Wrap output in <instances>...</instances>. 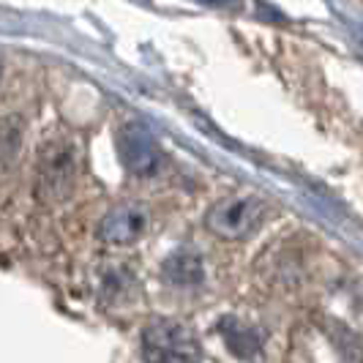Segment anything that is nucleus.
<instances>
[{
	"mask_svg": "<svg viewBox=\"0 0 363 363\" xmlns=\"http://www.w3.org/2000/svg\"><path fill=\"white\" fill-rule=\"evenodd\" d=\"M221 333H224L230 350L238 352V355H255L257 350H259V336H257V330L240 325V323H224V325H221Z\"/></svg>",
	"mask_w": 363,
	"mask_h": 363,
	"instance_id": "7",
	"label": "nucleus"
},
{
	"mask_svg": "<svg viewBox=\"0 0 363 363\" xmlns=\"http://www.w3.org/2000/svg\"><path fill=\"white\" fill-rule=\"evenodd\" d=\"M259 216H262L259 202L252 197H238V200H227L213 208L208 224L227 238H246L259 227Z\"/></svg>",
	"mask_w": 363,
	"mask_h": 363,
	"instance_id": "4",
	"label": "nucleus"
},
{
	"mask_svg": "<svg viewBox=\"0 0 363 363\" xmlns=\"http://www.w3.org/2000/svg\"><path fill=\"white\" fill-rule=\"evenodd\" d=\"M145 227H147V211L143 205L128 202V205H121V208L109 211L107 218L99 227V235L104 238L107 243L123 246V243L140 240L143 233H145Z\"/></svg>",
	"mask_w": 363,
	"mask_h": 363,
	"instance_id": "5",
	"label": "nucleus"
},
{
	"mask_svg": "<svg viewBox=\"0 0 363 363\" xmlns=\"http://www.w3.org/2000/svg\"><path fill=\"white\" fill-rule=\"evenodd\" d=\"M164 273L172 284H181V287H191V284H200L205 279V268H202V259L191 252H178L167 259Z\"/></svg>",
	"mask_w": 363,
	"mask_h": 363,
	"instance_id": "6",
	"label": "nucleus"
},
{
	"mask_svg": "<svg viewBox=\"0 0 363 363\" xmlns=\"http://www.w3.org/2000/svg\"><path fill=\"white\" fill-rule=\"evenodd\" d=\"M143 352L150 363H200L197 336L178 323H156L143 333Z\"/></svg>",
	"mask_w": 363,
	"mask_h": 363,
	"instance_id": "1",
	"label": "nucleus"
},
{
	"mask_svg": "<svg viewBox=\"0 0 363 363\" xmlns=\"http://www.w3.org/2000/svg\"><path fill=\"white\" fill-rule=\"evenodd\" d=\"M74 178H77V159L74 147L66 143H52L44 147L41 167H38V189L44 197L60 200L72 191Z\"/></svg>",
	"mask_w": 363,
	"mask_h": 363,
	"instance_id": "3",
	"label": "nucleus"
},
{
	"mask_svg": "<svg viewBox=\"0 0 363 363\" xmlns=\"http://www.w3.org/2000/svg\"><path fill=\"white\" fill-rule=\"evenodd\" d=\"M118 150L121 162L134 175H153L162 164V150L153 134L143 123H123L118 131Z\"/></svg>",
	"mask_w": 363,
	"mask_h": 363,
	"instance_id": "2",
	"label": "nucleus"
}]
</instances>
